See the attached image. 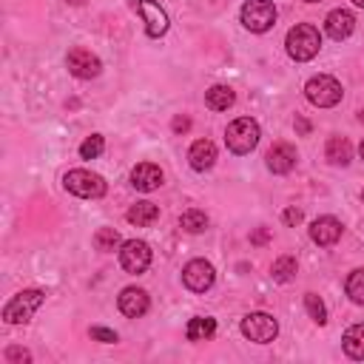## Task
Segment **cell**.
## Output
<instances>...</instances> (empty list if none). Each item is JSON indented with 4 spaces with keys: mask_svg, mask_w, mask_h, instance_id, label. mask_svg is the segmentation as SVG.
<instances>
[{
    "mask_svg": "<svg viewBox=\"0 0 364 364\" xmlns=\"http://www.w3.org/2000/svg\"><path fill=\"white\" fill-rule=\"evenodd\" d=\"M63 185H65L68 193H74V196H80V199H100V196L105 193V188H108L100 173L85 171V168L68 171V173L63 176Z\"/></svg>",
    "mask_w": 364,
    "mask_h": 364,
    "instance_id": "cell-4",
    "label": "cell"
},
{
    "mask_svg": "<svg viewBox=\"0 0 364 364\" xmlns=\"http://www.w3.org/2000/svg\"><path fill=\"white\" fill-rule=\"evenodd\" d=\"M65 65H68L71 77H77V80H91V77H97V74H100V68H102L100 57H97V54H91L88 48H80V46L68 51Z\"/></svg>",
    "mask_w": 364,
    "mask_h": 364,
    "instance_id": "cell-10",
    "label": "cell"
},
{
    "mask_svg": "<svg viewBox=\"0 0 364 364\" xmlns=\"http://www.w3.org/2000/svg\"><path fill=\"white\" fill-rule=\"evenodd\" d=\"M296 270H299V264H296V259L293 256H279L276 262H273V279L276 282H290L293 276H296Z\"/></svg>",
    "mask_w": 364,
    "mask_h": 364,
    "instance_id": "cell-24",
    "label": "cell"
},
{
    "mask_svg": "<svg viewBox=\"0 0 364 364\" xmlns=\"http://www.w3.org/2000/svg\"><path fill=\"white\" fill-rule=\"evenodd\" d=\"M171 128H173L176 134H185V131L191 128V119H188V117H176V119L171 122Z\"/></svg>",
    "mask_w": 364,
    "mask_h": 364,
    "instance_id": "cell-32",
    "label": "cell"
},
{
    "mask_svg": "<svg viewBox=\"0 0 364 364\" xmlns=\"http://www.w3.org/2000/svg\"><path fill=\"white\" fill-rule=\"evenodd\" d=\"M361 199H364V191H361Z\"/></svg>",
    "mask_w": 364,
    "mask_h": 364,
    "instance_id": "cell-40",
    "label": "cell"
},
{
    "mask_svg": "<svg viewBox=\"0 0 364 364\" xmlns=\"http://www.w3.org/2000/svg\"><path fill=\"white\" fill-rule=\"evenodd\" d=\"M267 239H270V233H267V228H259V230H256V233L250 236V242H253V245H264Z\"/></svg>",
    "mask_w": 364,
    "mask_h": 364,
    "instance_id": "cell-33",
    "label": "cell"
},
{
    "mask_svg": "<svg viewBox=\"0 0 364 364\" xmlns=\"http://www.w3.org/2000/svg\"><path fill=\"white\" fill-rule=\"evenodd\" d=\"M117 301H119V310H122L128 318H139V316H145L148 307H151L148 293H145L142 287H125Z\"/></svg>",
    "mask_w": 364,
    "mask_h": 364,
    "instance_id": "cell-14",
    "label": "cell"
},
{
    "mask_svg": "<svg viewBox=\"0 0 364 364\" xmlns=\"http://www.w3.org/2000/svg\"><path fill=\"white\" fill-rule=\"evenodd\" d=\"M188 159H191L193 171H210L216 162V145L210 139H196L188 151Z\"/></svg>",
    "mask_w": 364,
    "mask_h": 364,
    "instance_id": "cell-17",
    "label": "cell"
},
{
    "mask_svg": "<svg viewBox=\"0 0 364 364\" xmlns=\"http://www.w3.org/2000/svg\"><path fill=\"white\" fill-rule=\"evenodd\" d=\"M233 100H236V94H233V88L230 85H210L208 91H205V102H208V108H213V111H228L230 105H233Z\"/></svg>",
    "mask_w": 364,
    "mask_h": 364,
    "instance_id": "cell-19",
    "label": "cell"
},
{
    "mask_svg": "<svg viewBox=\"0 0 364 364\" xmlns=\"http://www.w3.org/2000/svg\"><path fill=\"white\" fill-rule=\"evenodd\" d=\"M284 46H287V54H290L296 63H307V60H313V57L318 54V48H321V34H318L316 26L299 23V26H293V28L287 31Z\"/></svg>",
    "mask_w": 364,
    "mask_h": 364,
    "instance_id": "cell-1",
    "label": "cell"
},
{
    "mask_svg": "<svg viewBox=\"0 0 364 364\" xmlns=\"http://www.w3.org/2000/svg\"><path fill=\"white\" fill-rule=\"evenodd\" d=\"M117 245H119V233L114 228H100L94 233V247L97 250H114Z\"/></svg>",
    "mask_w": 364,
    "mask_h": 364,
    "instance_id": "cell-28",
    "label": "cell"
},
{
    "mask_svg": "<svg viewBox=\"0 0 364 364\" xmlns=\"http://www.w3.org/2000/svg\"><path fill=\"white\" fill-rule=\"evenodd\" d=\"M136 11H139V17L145 23V34L148 37L156 40V37H162L168 31V14L156 0H136Z\"/></svg>",
    "mask_w": 364,
    "mask_h": 364,
    "instance_id": "cell-11",
    "label": "cell"
},
{
    "mask_svg": "<svg viewBox=\"0 0 364 364\" xmlns=\"http://www.w3.org/2000/svg\"><path fill=\"white\" fill-rule=\"evenodd\" d=\"M46 301V290H20L17 296H11L3 307V321L6 324H26L31 321V316L40 310V304Z\"/></svg>",
    "mask_w": 364,
    "mask_h": 364,
    "instance_id": "cell-2",
    "label": "cell"
},
{
    "mask_svg": "<svg viewBox=\"0 0 364 364\" xmlns=\"http://www.w3.org/2000/svg\"><path fill=\"white\" fill-rule=\"evenodd\" d=\"M304 3H318V0H304Z\"/></svg>",
    "mask_w": 364,
    "mask_h": 364,
    "instance_id": "cell-39",
    "label": "cell"
},
{
    "mask_svg": "<svg viewBox=\"0 0 364 364\" xmlns=\"http://www.w3.org/2000/svg\"><path fill=\"white\" fill-rule=\"evenodd\" d=\"M304 307H307V313L316 324H327V307L316 293H304Z\"/></svg>",
    "mask_w": 364,
    "mask_h": 364,
    "instance_id": "cell-26",
    "label": "cell"
},
{
    "mask_svg": "<svg viewBox=\"0 0 364 364\" xmlns=\"http://www.w3.org/2000/svg\"><path fill=\"white\" fill-rule=\"evenodd\" d=\"M91 338L94 341H102V344H114L117 341V333L108 330V327H91Z\"/></svg>",
    "mask_w": 364,
    "mask_h": 364,
    "instance_id": "cell-30",
    "label": "cell"
},
{
    "mask_svg": "<svg viewBox=\"0 0 364 364\" xmlns=\"http://www.w3.org/2000/svg\"><path fill=\"white\" fill-rule=\"evenodd\" d=\"M131 185H134L136 191H142V193L156 191V188L162 185V171H159V165H154V162H139V165H134V171H131Z\"/></svg>",
    "mask_w": 364,
    "mask_h": 364,
    "instance_id": "cell-13",
    "label": "cell"
},
{
    "mask_svg": "<svg viewBox=\"0 0 364 364\" xmlns=\"http://www.w3.org/2000/svg\"><path fill=\"white\" fill-rule=\"evenodd\" d=\"M358 154H361V159H364V139H361V145H358Z\"/></svg>",
    "mask_w": 364,
    "mask_h": 364,
    "instance_id": "cell-36",
    "label": "cell"
},
{
    "mask_svg": "<svg viewBox=\"0 0 364 364\" xmlns=\"http://www.w3.org/2000/svg\"><path fill=\"white\" fill-rule=\"evenodd\" d=\"M304 97H307L316 108H333V105L341 102L344 91H341V82H338L336 77H330V74H318V77L307 80V85H304Z\"/></svg>",
    "mask_w": 364,
    "mask_h": 364,
    "instance_id": "cell-5",
    "label": "cell"
},
{
    "mask_svg": "<svg viewBox=\"0 0 364 364\" xmlns=\"http://www.w3.org/2000/svg\"><path fill=\"white\" fill-rule=\"evenodd\" d=\"M324 154H327V159H330L333 165H350V159H353V145H350L344 136H330Z\"/></svg>",
    "mask_w": 364,
    "mask_h": 364,
    "instance_id": "cell-22",
    "label": "cell"
},
{
    "mask_svg": "<svg viewBox=\"0 0 364 364\" xmlns=\"http://www.w3.org/2000/svg\"><path fill=\"white\" fill-rule=\"evenodd\" d=\"M353 3H355V6H358V9H364V0H353Z\"/></svg>",
    "mask_w": 364,
    "mask_h": 364,
    "instance_id": "cell-37",
    "label": "cell"
},
{
    "mask_svg": "<svg viewBox=\"0 0 364 364\" xmlns=\"http://www.w3.org/2000/svg\"><path fill=\"white\" fill-rule=\"evenodd\" d=\"M267 168L273 171V173H287V171H293V165H296V148L293 145H287V142H276L270 151H267Z\"/></svg>",
    "mask_w": 364,
    "mask_h": 364,
    "instance_id": "cell-16",
    "label": "cell"
},
{
    "mask_svg": "<svg viewBox=\"0 0 364 364\" xmlns=\"http://www.w3.org/2000/svg\"><path fill=\"white\" fill-rule=\"evenodd\" d=\"M102 148H105V139H102L100 134H91V136L82 139V145H80V156H82V159H97V156L102 154Z\"/></svg>",
    "mask_w": 364,
    "mask_h": 364,
    "instance_id": "cell-27",
    "label": "cell"
},
{
    "mask_svg": "<svg viewBox=\"0 0 364 364\" xmlns=\"http://www.w3.org/2000/svg\"><path fill=\"white\" fill-rule=\"evenodd\" d=\"M68 3H71V6H82L85 0H68Z\"/></svg>",
    "mask_w": 364,
    "mask_h": 364,
    "instance_id": "cell-35",
    "label": "cell"
},
{
    "mask_svg": "<svg viewBox=\"0 0 364 364\" xmlns=\"http://www.w3.org/2000/svg\"><path fill=\"white\" fill-rule=\"evenodd\" d=\"M125 219H128L131 225H136V228H145V225H154V222L159 219V208H156L154 202H136V205L128 208Z\"/></svg>",
    "mask_w": 364,
    "mask_h": 364,
    "instance_id": "cell-18",
    "label": "cell"
},
{
    "mask_svg": "<svg viewBox=\"0 0 364 364\" xmlns=\"http://www.w3.org/2000/svg\"><path fill=\"white\" fill-rule=\"evenodd\" d=\"M213 333H216V321L210 316H193L188 321V327H185L188 341H208Z\"/></svg>",
    "mask_w": 364,
    "mask_h": 364,
    "instance_id": "cell-20",
    "label": "cell"
},
{
    "mask_svg": "<svg viewBox=\"0 0 364 364\" xmlns=\"http://www.w3.org/2000/svg\"><path fill=\"white\" fill-rule=\"evenodd\" d=\"M242 333H245V338H250L256 344H267V341L276 338L279 321L270 313H247L242 318Z\"/></svg>",
    "mask_w": 364,
    "mask_h": 364,
    "instance_id": "cell-7",
    "label": "cell"
},
{
    "mask_svg": "<svg viewBox=\"0 0 364 364\" xmlns=\"http://www.w3.org/2000/svg\"><path fill=\"white\" fill-rule=\"evenodd\" d=\"M358 119H364V108H361V111H358Z\"/></svg>",
    "mask_w": 364,
    "mask_h": 364,
    "instance_id": "cell-38",
    "label": "cell"
},
{
    "mask_svg": "<svg viewBox=\"0 0 364 364\" xmlns=\"http://www.w3.org/2000/svg\"><path fill=\"white\" fill-rule=\"evenodd\" d=\"M6 361H9V364H28V361H31V353L23 350V347H9V350H6Z\"/></svg>",
    "mask_w": 364,
    "mask_h": 364,
    "instance_id": "cell-29",
    "label": "cell"
},
{
    "mask_svg": "<svg viewBox=\"0 0 364 364\" xmlns=\"http://www.w3.org/2000/svg\"><path fill=\"white\" fill-rule=\"evenodd\" d=\"M282 219H284V225H290V228H296V225L301 222V210H299V208H287V210L282 213Z\"/></svg>",
    "mask_w": 364,
    "mask_h": 364,
    "instance_id": "cell-31",
    "label": "cell"
},
{
    "mask_svg": "<svg viewBox=\"0 0 364 364\" xmlns=\"http://www.w3.org/2000/svg\"><path fill=\"white\" fill-rule=\"evenodd\" d=\"M182 282H185L188 290H193V293H205V290L216 282V270H213L210 262H205V259H193V262L185 264V270H182Z\"/></svg>",
    "mask_w": 364,
    "mask_h": 364,
    "instance_id": "cell-9",
    "label": "cell"
},
{
    "mask_svg": "<svg viewBox=\"0 0 364 364\" xmlns=\"http://www.w3.org/2000/svg\"><path fill=\"white\" fill-rule=\"evenodd\" d=\"M341 344H344V353L355 361L364 358V324H353L347 327V333L341 336Z\"/></svg>",
    "mask_w": 364,
    "mask_h": 364,
    "instance_id": "cell-21",
    "label": "cell"
},
{
    "mask_svg": "<svg viewBox=\"0 0 364 364\" xmlns=\"http://www.w3.org/2000/svg\"><path fill=\"white\" fill-rule=\"evenodd\" d=\"M239 17H242V26H245L247 31L264 34V31L273 28V23H276V6H273L270 0H245Z\"/></svg>",
    "mask_w": 364,
    "mask_h": 364,
    "instance_id": "cell-6",
    "label": "cell"
},
{
    "mask_svg": "<svg viewBox=\"0 0 364 364\" xmlns=\"http://www.w3.org/2000/svg\"><path fill=\"white\" fill-rule=\"evenodd\" d=\"M353 28H355V17H353V11H347V9H333V11L327 14V20H324V31H327L333 40H347V37L353 34Z\"/></svg>",
    "mask_w": 364,
    "mask_h": 364,
    "instance_id": "cell-15",
    "label": "cell"
},
{
    "mask_svg": "<svg viewBox=\"0 0 364 364\" xmlns=\"http://www.w3.org/2000/svg\"><path fill=\"white\" fill-rule=\"evenodd\" d=\"M119 264H122V270L125 273H145L148 270V264H151V247H148V242H142V239H128V242H122V247H119Z\"/></svg>",
    "mask_w": 364,
    "mask_h": 364,
    "instance_id": "cell-8",
    "label": "cell"
},
{
    "mask_svg": "<svg viewBox=\"0 0 364 364\" xmlns=\"http://www.w3.org/2000/svg\"><path fill=\"white\" fill-rule=\"evenodd\" d=\"M179 228L188 230V233H202V230H208V216H205V210H196V208L185 210V213L179 216Z\"/></svg>",
    "mask_w": 364,
    "mask_h": 364,
    "instance_id": "cell-23",
    "label": "cell"
},
{
    "mask_svg": "<svg viewBox=\"0 0 364 364\" xmlns=\"http://www.w3.org/2000/svg\"><path fill=\"white\" fill-rule=\"evenodd\" d=\"M259 136H262L259 122L250 119V117L233 119V122L228 125V131H225V142H228V148H230L233 154H250V151L259 145Z\"/></svg>",
    "mask_w": 364,
    "mask_h": 364,
    "instance_id": "cell-3",
    "label": "cell"
},
{
    "mask_svg": "<svg viewBox=\"0 0 364 364\" xmlns=\"http://www.w3.org/2000/svg\"><path fill=\"white\" fill-rule=\"evenodd\" d=\"M347 296L355 301V304H364V267H358V270H353L350 276H347Z\"/></svg>",
    "mask_w": 364,
    "mask_h": 364,
    "instance_id": "cell-25",
    "label": "cell"
},
{
    "mask_svg": "<svg viewBox=\"0 0 364 364\" xmlns=\"http://www.w3.org/2000/svg\"><path fill=\"white\" fill-rule=\"evenodd\" d=\"M296 131H299V134H307V131H310V122L299 117V119H296Z\"/></svg>",
    "mask_w": 364,
    "mask_h": 364,
    "instance_id": "cell-34",
    "label": "cell"
},
{
    "mask_svg": "<svg viewBox=\"0 0 364 364\" xmlns=\"http://www.w3.org/2000/svg\"><path fill=\"white\" fill-rule=\"evenodd\" d=\"M341 233H344V225H341L336 216H318V219L310 225V239H313L316 245H321V247L336 245V242L341 239Z\"/></svg>",
    "mask_w": 364,
    "mask_h": 364,
    "instance_id": "cell-12",
    "label": "cell"
}]
</instances>
